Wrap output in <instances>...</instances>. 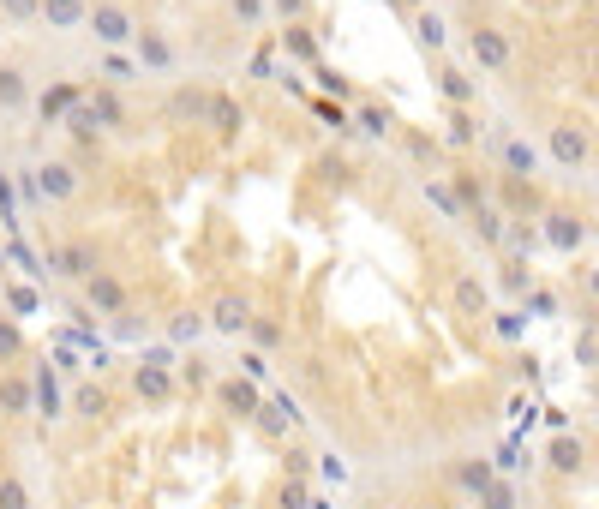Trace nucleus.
<instances>
[{
	"mask_svg": "<svg viewBox=\"0 0 599 509\" xmlns=\"http://www.w3.org/2000/svg\"><path fill=\"white\" fill-rule=\"evenodd\" d=\"M204 318H210V330H216V336H246L258 312H252V300H246L240 288H222V294L210 300V312H204Z\"/></svg>",
	"mask_w": 599,
	"mask_h": 509,
	"instance_id": "obj_3",
	"label": "nucleus"
},
{
	"mask_svg": "<svg viewBox=\"0 0 599 509\" xmlns=\"http://www.w3.org/2000/svg\"><path fill=\"white\" fill-rule=\"evenodd\" d=\"M30 384H36V414H42V420H60V390H54V372H48V366H36V378H30Z\"/></svg>",
	"mask_w": 599,
	"mask_h": 509,
	"instance_id": "obj_27",
	"label": "nucleus"
},
{
	"mask_svg": "<svg viewBox=\"0 0 599 509\" xmlns=\"http://www.w3.org/2000/svg\"><path fill=\"white\" fill-rule=\"evenodd\" d=\"M234 12H240V18H258L264 6H258V0H234Z\"/></svg>",
	"mask_w": 599,
	"mask_h": 509,
	"instance_id": "obj_57",
	"label": "nucleus"
},
{
	"mask_svg": "<svg viewBox=\"0 0 599 509\" xmlns=\"http://www.w3.org/2000/svg\"><path fill=\"white\" fill-rule=\"evenodd\" d=\"M72 414H84V420H96V414H108V396H102V390H90V384H84V390H78V396H72Z\"/></svg>",
	"mask_w": 599,
	"mask_h": 509,
	"instance_id": "obj_36",
	"label": "nucleus"
},
{
	"mask_svg": "<svg viewBox=\"0 0 599 509\" xmlns=\"http://www.w3.org/2000/svg\"><path fill=\"white\" fill-rule=\"evenodd\" d=\"M132 54H138V66H150V72H174V42L162 36V30H150V24H138V42H132Z\"/></svg>",
	"mask_w": 599,
	"mask_h": 509,
	"instance_id": "obj_10",
	"label": "nucleus"
},
{
	"mask_svg": "<svg viewBox=\"0 0 599 509\" xmlns=\"http://www.w3.org/2000/svg\"><path fill=\"white\" fill-rule=\"evenodd\" d=\"M84 30H96L102 48H126V42H138V24H132V12H126L120 0H96Z\"/></svg>",
	"mask_w": 599,
	"mask_h": 509,
	"instance_id": "obj_2",
	"label": "nucleus"
},
{
	"mask_svg": "<svg viewBox=\"0 0 599 509\" xmlns=\"http://www.w3.org/2000/svg\"><path fill=\"white\" fill-rule=\"evenodd\" d=\"M504 246H510V252H534V228H522V222H510V234H504Z\"/></svg>",
	"mask_w": 599,
	"mask_h": 509,
	"instance_id": "obj_49",
	"label": "nucleus"
},
{
	"mask_svg": "<svg viewBox=\"0 0 599 509\" xmlns=\"http://www.w3.org/2000/svg\"><path fill=\"white\" fill-rule=\"evenodd\" d=\"M282 48H288V54H294V60H306V66H312V72H318V66H324V54H318V42H312V36H306V30H300V24H288V30H282Z\"/></svg>",
	"mask_w": 599,
	"mask_h": 509,
	"instance_id": "obj_21",
	"label": "nucleus"
},
{
	"mask_svg": "<svg viewBox=\"0 0 599 509\" xmlns=\"http://www.w3.org/2000/svg\"><path fill=\"white\" fill-rule=\"evenodd\" d=\"M588 288H594V300H599V270H588Z\"/></svg>",
	"mask_w": 599,
	"mask_h": 509,
	"instance_id": "obj_58",
	"label": "nucleus"
},
{
	"mask_svg": "<svg viewBox=\"0 0 599 509\" xmlns=\"http://www.w3.org/2000/svg\"><path fill=\"white\" fill-rule=\"evenodd\" d=\"M180 378H186L192 390H198V384H216V378H210V366H204L198 354H192V360H180Z\"/></svg>",
	"mask_w": 599,
	"mask_h": 509,
	"instance_id": "obj_45",
	"label": "nucleus"
},
{
	"mask_svg": "<svg viewBox=\"0 0 599 509\" xmlns=\"http://www.w3.org/2000/svg\"><path fill=\"white\" fill-rule=\"evenodd\" d=\"M6 306L12 312H36V288H6Z\"/></svg>",
	"mask_w": 599,
	"mask_h": 509,
	"instance_id": "obj_50",
	"label": "nucleus"
},
{
	"mask_svg": "<svg viewBox=\"0 0 599 509\" xmlns=\"http://www.w3.org/2000/svg\"><path fill=\"white\" fill-rule=\"evenodd\" d=\"M354 126H360L366 138H390V132H396V114H390V108H378V102H366V108L354 114Z\"/></svg>",
	"mask_w": 599,
	"mask_h": 509,
	"instance_id": "obj_23",
	"label": "nucleus"
},
{
	"mask_svg": "<svg viewBox=\"0 0 599 509\" xmlns=\"http://www.w3.org/2000/svg\"><path fill=\"white\" fill-rule=\"evenodd\" d=\"M18 108H30V78L24 66H0V114H18Z\"/></svg>",
	"mask_w": 599,
	"mask_h": 509,
	"instance_id": "obj_15",
	"label": "nucleus"
},
{
	"mask_svg": "<svg viewBox=\"0 0 599 509\" xmlns=\"http://www.w3.org/2000/svg\"><path fill=\"white\" fill-rule=\"evenodd\" d=\"M546 462H552L558 474H582V462H588V444H582V438H552Z\"/></svg>",
	"mask_w": 599,
	"mask_h": 509,
	"instance_id": "obj_17",
	"label": "nucleus"
},
{
	"mask_svg": "<svg viewBox=\"0 0 599 509\" xmlns=\"http://www.w3.org/2000/svg\"><path fill=\"white\" fill-rule=\"evenodd\" d=\"M0 509H30V486L18 474H0Z\"/></svg>",
	"mask_w": 599,
	"mask_h": 509,
	"instance_id": "obj_34",
	"label": "nucleus"
},
{
	"mask_svg": "<svg viewBox=\"0 0 599 509\" xmlns=\"http://www.w3.org/2000/svg\"><path fill=\"white\" fill-rule=\"evenodd\" d=\"M576 360H582V366H599V336H594V330L576 336Z\"/></svg>",
	"mask_w": 599,
	"mask_h": 509,
	"instance_id": "obj_48",
	"label": "nucleus"
},
{
	"mask_svg": "<svg viewBox=\"0 0 599 509\" xmlns=\"http://www.w3.org/2000/svg\"><path fill=\"white\" fill-rule=\"evenodd\" d=\"M270 6H276V12H282V18H300V12H306V6H312V0H270Z\"/></svg>",
	"mask_w": 599,
	"mask_h": 509,
	"instance_id": "obj_56",
	"label": "nucleus"
},
{
	"mask_svg": "<svg viewBox=\"0 0 599 509\" xmlns=\"http://www.w3.org/2000/svg\"><path fill=\"white\" fill-rule=\"evenodd\" d=\"M312 114H318L324 126H336V138H348V132H360V126H354V114H348L342 102H312Z\"/></svg>",
	"mask_w": 599,
	"mask_h": 509,
	"instance_id": "obj_32",
	"label": "nucleus"
},
{
	"mask_svg": "<svg viewBox=\"0 0 599 509\" xmlns=\"http://www.w3.org/2000/svg\"><path fill=\"white\" fill-rule=\"evenodd\" d=\"M0 36H6V12H0Z\"/></svg>",
	"mask_w": 599,
	"mask_h": 509,
	"instance_id": "obj_59",
	"label": "nucleus"
},
{
	"mask_svg": "<svg viewBox=\"0 0 599 509\" xmlns=\"http://www.w3.org/2000/svg\"><path fill=\"white\" fill-rule=\"evenodd\" d=\"M102 72H108V78H132V60H126V54H108Z\"/></svg>",
	"mask_w": 599,
	"mask_h": 509,
	"instance_id": "obj_53",
	"label": "nucleus"
},
{
	"mask_svg": "<svg viewBox=\"0 0 599 509\" xmlns=\"http://www.w3.org/2000/svg\"><path fill=\"white\" fill-rule=\"evenodd\" d=\"M540 222H546L540 234H546V246H552V252H582L588 228H582V216H576V210H546Z\"/></svg>",
	"mask_w": 599,
	"mask_h": 509,
	"instance_id": "obj_9",
	"label": "nucleus"
},
{
	"mask_svg": "<svg viewBox=\"0 0 599 509\" xmlns=\"http://www.w3.org/2000/svg\"><path fill=\"white\" fill-rule=\"evenodd\" d=\"M246 336H252V348H282V342H288V330H282L276 318H252Z\"/></svg>",
	"mask_w": 599,
	"mask_h": 509,
	"instance_id": "obj_33",
	"label": "nucleus"
},
{
	"mask_svg": "<svg viewBox=\"0 0 599 509\" xmlns=\"http://www.w3.org/2000/svg\"><path fill=\"white\" fill-rule=\"evenodd\" d=\"M528 306H534V312H558V300H552L546 288H534V294H528Z\"/></svg>",
	"mask_w": 599,
	"mask_h": 509,
	"instance_id": "obj_55",
	"label": "nucleus"
},
{
	"mask_svg": "<svg viewBox=\"0 0 599 509\" xmlns=\"http://www.w3.org/2000/svg\"><path fill=\"white\" fill-rule=\"evenodd\" d=\"M204 126H216L222 138H234V132L246 126V114H240V102H234L228 90H210V114H204Z\"/></svg>",
	"mask_w": 599,
	"mask_h": 509,
	"instance_id": "obj_13",
	"label": "nucleus"
},
{
	"mask_svg": "<svg viewBox=\"0 0 599 509\" xmlns=\"http://www.w3.org/2000/svg\"><path fill=\"white\" fill-rule=\"evenodd\" d=\"M24 354V330L12 318H0V360H18Z\"/></svg>",
	"mask_w": 599,
	"mask_h": 509,
	"instance_id": "obj_39",
	"label": "nucleus"
},
{
	"mask_svg": "<svg viewBox=\"0 0 599 509\" xmlns=\"http://www.w3.org/2000/svg\"><path fill=\"white\" fill-rule=\"evenodd\" d=\"M468 54H474L480 72H504V66L516 60V42H510V30H498V24H474V30H468Z\"/></svg>",
	"mask_w": 599,
	"mask_h": 509,
	"instance_id": "obj_1",
	"label": "nucleus"
},
{
	"mask_svg": "<svg viewBox=\"0 0 599 509\" xmlns=\"http://www.w3.org/2000/svg\"><path fill=\"white\" fill-rule=\"evenodd\" d=\"M414 36H420V42H426L432 54H438V48L450 42V30H444V18H438V12H414Z\"/></svg>",
	"mask_w": 599,
	"mask_h": 509,
	"instance_id": "obj_30",
	"label": "nucleus"
},
{
	"mask_svg": "<svg viewBox=\"0 0 599 509\" xmlns=\"http://www.w3.org/2000/svg\"><path fill=\"white\" fill-rule=\"evenodd\" d=\"M90 6L96 0H42V18H48V30H84Z\"/></svg>",
	"mask_w": 599,
	"mask_h": 509,
	"instance_id": "obj_12",
	"label": "nucleus"
},
{
	"mask_svg": "<svg viewBox=\"0 0 599 509\" xmlns=\"http://www.w3.org/2000/svg\"><path fill=\"white\" fill-rule=\"evenodd\" d=\"M204 330H210V318H204V312H180V318H174V330H168V336H174V342H198V336H204Z\"/></svg>",
	"mask_w": 599,
	"mask_h": 509,
	"instance_id": "obj_35",
	"label": "nucleus"
},
{
	"mask_svg": "<svg viewBox=\"0 0 599 509\" xmlns=\"http://www.w3.org/2000/svg\"><path fill=\"white\" fill-rule=\"evenodd\" d=\"M456 480H462V492H468V498H486V492L498 486L492 462H480V456H474V462H462V468H456Z\"/></svg>",
	"mask_w": 599,
	"mask_h": 509,
	"instance_id": "obj_19",
	"label": "nucleus"
},
{
	"mask_svg": "<svg viewBox=\"0 0 599 509\" xmlns=\"http://www.w3.org/2000/svg\"><path fill=\"white\" fill-rule=\"evenodd\" d=\"M210 390H216L222 414H240V420H258V414H264V396H258V384H252V378H216Z\"/></svg>",
	"mask_w": 599,
	"mask_h": 509,
	"instance_id": "obj_8",
	"label": "nucleus"
},
{
	"mask_svg": "<svg viewBox=\"0 0 599 509\" xmlns=\"http://www.w3.org/2000/svg\"><path fill=\"white\" fill-rule=\"evenodd\" d=\"M0 12H6V24H30V18H42V0H0Z\"/></svg>",
	"mask_w": 599,
	"mask_h": 509,
	"instance_id": "obj_40",
	"label": "nucleus"
},
{
	"mask_svg": "<svg viewBox=\"0 0 599 509\" xmlns=\"http://www.w3.org/2000/svg\"><path fill=\"white\" fill-rule=\"evenodd\" d=\"M270 408H276V414H288V420H294V426H300V420H306V414H300V402H294V396H288V390H276V396H270Z\"/></svg>",
	"mask_w": 599,
	"mask_h": 509,
	"instance_id": "obj_51",
	"label": "nucleus"
},
{
	"mask_svg": "<svg viewBox=\"0 0 599 509\" xmlns=\"http://www.w3.org/2000/svg\"><path fill=\"white\" fill-rule=\"evenodd\" d=\"M498 288H504V294H534V282H528L522 264H504V270H498Z\"/></svg>",
	"mask_w": 599,
	"mask_h": 509,
	"instance_id": "obj_38",
	"label": "nucleus"
},
{
	"mask_svg": "<svg viewBox=\"0 0 599 509\" xmlns=\"http://www.w3.org/2000/svg\"><path fill=\"white\" fill-rule=\"evenodd\" d=\"M30 402H36V384H24V378H0V408H6V414H30Z\"/></svg>",
	"mask_w": 599,
	"mask_h": 509,
	"instance_id": "obj_28",
	"label": "nucleus"
},
{
	"mask_svg": "<svg viewBox=\"0 0 599 509\" xmlns=\"http://www.w3.org/2000/svg\"><path fill=\"white\" fill-rule=\"evenodd\" d=\"M102 264H96V252L84 246V240H66V246H48V276H66V282H90Z\"/></svg>",
	"mask_w": 599,
	"mask_h": 509,
	"instance_id": "obj_5",
	"label": "nucleus"
},
{
	"mask_svg": "<svg viewBox=\"0 0 599 509\" xmlns=\"http://www.w3.org/2000/svg\"><path fill=\"white\" fill-rule=\"evenodd\" d=\"M498 150H504V168H510V174H516V180H528V174H534V168H540V150H534V144H528V138H504V144H498Z\"/></svg>",
	"mask_w": 599,
	"mask_h": 509,
	"instance_id": "obj_16",
	"label": "nucleus"
},
{
	"mask_svg": "<svg viewBox=\"0 0 599 509\" xmlns=\"http://www.w3.org/2000/svg\"><path fill=\"white\" fill-rule=\"evenodd\" d=\"M480 509H516V486H504V480H498V486L480 498Z\"/></svg>",
	"mask_w": 599,
	"mask_h": 509,
	"instance_id": "obj_47",
	"label": "nucleus"
},
{
	"mask_svg": "<svg viewBox=\"0 0 599 509\" xmlns=\"http://www.w3.org/2000/svg\"><path fill=\"white\" fill-rule=\"evenodd\" d=\"M468 222H474V234H480L486 246H498V240L510 234V216H504V210H492V204H486V210H474Z\"/></svg>",
	"mask_w": 599,
	"mask_h": 509,
	"instance_id": "obj_26",
	"label": "nucleus"
},
{
	"mask_svg": "<svg viewBox=\"0 0 599 509\" xmlns=\"http://www.w3.org/2000/svg\"><path fill=\"white\" fill-rule=\"evenodd\" d=\"M66 132H72V138H84V144H96V138H102V120H96V108H90V102H78V108L66 114Z\"/></svg>",
	"mask_w": 599,
	"mask_h": 509,
	"instance_id": "obj_29",
	"label": "nucleus"
},
{
	"mask_svg": "<svg viewBox=\"0 0 599 509\" xmlns=\"http://www.w3.org/2000/svg\"><path fill=\"white\" fill-rule=\"evenodd\" d=\"M318 84H324V90H330L336 102H342V96H354V84H348L342 72H330V66H318Z\"/></svg>",
	"mask_w": 599,
	"mask_h": 509,
	"instance_id": "obj_44",
	"label": "nucleus"
},
{
	"mask_svg": "<svg viewBox=\"0 0 599 509\" xmlns=\"http://www.w3.org/2000/svg\"><path fill=\"white\" fill-rule=\"evenodd\" d=\"M78 102H84V96H78V84H54V90H48V96H42L36 108H42V120L54 126V120H66V114H72Z\"/></svg>",
	"mask_w": 599,
	"mask_h": 509,
	"instance_id": "obj_18",
	"label": "nucleus"
},
{
	"mask_svg": "<svg viewBox=\"0 0 599 509\" xmlns=\"http://www.w3.org/2000/svg\"><path fill=\"white\" fill-rule=\"evenodd\" d=\"M240 366H246V378H252V384H264V372H270V366H264V354H246Z\"/></svg>",
	"mask_w": 599,
	"mask_h": 509,
	"instance_id": "obj_54",
	"label": "nucleus"
},
{
	"mask_svg": "<svg viewBox=\"0 0 599 509\" xmlns=\"http://www.w3.org/2000/svg\"><path fill=\"white\" fill-rule=\"evenodd\" d=\"M450 186H456V198H462V210L474 216V210H486V186L474 180V168H456L450 174Z\"/></svg>",
	"mask_w": 599,
	"mask_h": 509,
	"instance_id": "obj_24",
	"label": "nucleus"
},
{
	"mask_svg": "<svg viewBox=\"0 0 599 509\" xmlns=\"http://www.w3.org/2000/svg\"><path fill=\"white\" fill-rule=\"evenodd\" d=\"M258 426H264V432H270V438H282V432H288V426H294V420H288V414H276V408H264V414H258Z\"/></svg>",
	"mask_w": 599,
	"mask_h": 509,
	"instance_id": "obj_52",
	"label": "nucleus"
},
{
	"mask_svg": "<svg viewBox=\"0 0 599 509\" xmlns=\"http://www.w3.org/2000/svg\"><path fill=\"white\" fill-rule=\"evenodd\" d=\"M78 186H84V174H78L72 162H36V192H42V204H72Z\"/></svg>",
	"mask_w": 599,
	"mask_h": 509,
	"instance_id": "obj_6",
	"label": "nucleus"
},
{
	"mask_svg": "<svg viewBox=\"0 0 599 509\" xmlns=\"http://www.w3.org/2000/svg\"><path fill=\"white\" fill-rule=\"evenodd\" d=\"M84 306H90L96 318H120V312H126V282H120L114 270H96V276L84 282Z\"/></svg>",
	"mask_w": 599,
	"mask_h": 509,
	"instance_id": "obj_7",
	"label": "nucleus"
},
{
	"mask_svg": "<svg viewBox=\"0 0 599 509\" xmlns=\"http://www.w3.org/2000/svg\"><path fill=\"white\" fill-rule=\"evenodd\" d=\"M90 108H96V120H102V132H120V126H126V102H120V96H114L108 84H102V90L90 96Z\"/></svg>",
	"mask_w": 599,
	"mask_h": 509,
	"instance_id": "obj_20",
	"label": "nucleus"
},
{
	"mask_svg": "<svg viewBox=\"0 0 599 509\" xmlns=\"http://www.w3.org/2000/svg\"><path fill=\"white\" fill-rule=\"evenodd\" d=\"M546 150H552L558 168H582V162L594 156V138H588V126H576V120H558V126L546 132Z\"/></svg>",
	"mask_w": 599,
	"mask_h": 509,
	"instance_id": "obj_4",
	"label": "nucleus"
},
{
	"mask_svg": "<svg viewBox=\"0 0 599 509\" xmlns=\"http://www.w3.org/2000/svg\"><path fill=\"white\" fill-rule=\"evenodd\" d=\"M132 390H138V402H168V396H174V372H168V366H138V372H132Z\"/></svg>",
	"mask_w": 599,
	"mask_h": 509,
	"instance_id": "obj_14",
	"label": "nucleus"
},
{
	"mask_svg": "<svg viewBox=\"0 0 599 509\" xmlns=\"http://www.w3.org/2000/svg\"><path fill=\"white\" fill-rule=\"evenodd\" d=\"M486 300H492V288H486V276H474V270H462V276L450 282V306H456L462 318H480V312H486Z\"/></svg>",
	"mask_w": 599,
	"mask_h": 509,
	"instance_id": "obj_11",
	"label": "nucleus"
},
{
	"mask_svg": "<svg viewBox=\"0 0 599 509\" xmlns=\"http://www.w3.org/2000/svg\"><path fill=\"white\" fill-rule=\"evenodd\" d=\"M474 138H480L474 114H468V108H456V114H450V144H474Z\"/></svg>",
	"mask_w": 599,
	"mask_h": 509,
	"instance_id": "obj_37",
	"label": "nucleus"
},
{
	"mask_svg": "<svg viewBox=\"0 0 599 509\" xmlns=\"http://www.w3.org/2000/svg\"><path fill=\"white\" fill-rule=\"evenodd\" d=\"M318 474H324L330 486H342V480H348V462H342V456L330 450V456H318Z\"/></svg>",
	"mask_w": 599,
	"mask_h": 509,
	"instance_id": "obj_46",
	"label": "nucleus"
},
{
	"mask_svg": "<svg viewBox=\"0 0 599 509\" xmlns=\"http://www.w3.org/2000/svg\"><path fill=\"white\" fill-rule=\"evenodd\" d=\"M438 90H444L456 108H468V102H474V78H468V72H456V66H438Z\"/></svg>",
	"mask_w": 599,
	"mask_h": 509,
	"instance_id": "obj_22",
	"label": "nucleus"
},
{
	"mask_svg": "<svg viewBox=\"0 0 599 509\" xmlns=\"http://www.w3.org/2000/svg\"><path fill=\"white\" fill-rule=\"evenodd\" d=\"M174 114H186V120H204V114H210V90H198V84L174 90Z\"/></svg>",
	"mask_w": 599,
	"mask_h": 509,
	"instance_id": "obj_31",
	"label": "nucleus"
},
{
	"mask_svg": "<svg viewBox=\"0 0 599 509\" xmlns=\"http://www.w3.org/2000/svg\"><path fill=\"white\" fill-rule=\"evenodd\" d=\"M0 228H18V198H12V174H0Z\"/></svg>",
	"mask_w": 599,
	"mask_h": 509,
	"instance_id": "obj_42",
	"label": "nucleus"
},
{
	"mask_svg": "<svg viewBox=\"0 0 599 509\" xmlns=\"http://www.w3.org/2000/svg\"><path fill=\"white\" fill-rule=\"evenodd\" d=\"M420 192H426V204H438V210H444L450 222H468V210H462V198H456V186H444V180H426Z\"/></svg>",
	"mask_w": 599,
	"mask_h": 509,
	"instance_id": "obj_25",
	"label": "nucleus"
},
{
	"mask_svg": "<svg viewBox=\"0 0 599 509\" xmlns=\"http://www.w3.org/2000/svg\"><path fill=\"white\" fill-rule=\"evenodd\" d=\"M492 336H498V342H516V336H522V312H492Z\"/></svg>",
	"mask_w": 599,
	"mask_h": 509,
	"instance_id": "obj_41",
	"label": "nucleus"
},
{
	"mask_svg": "<svg viewBox=\"0 0 599 509\" xmlns=\"http://www.w3.org/2000/svg\"><path fill=\"white\" fill-rule=\"evenodd\" d=\"M282 509H312V492H306V480H300V474L282 486Z\"/></svg>",
	"mask_w": 599,
	"mask_h": 509,
	"instance_id": "obj_43",
	"label": "nucleus"
}]
</instances>
